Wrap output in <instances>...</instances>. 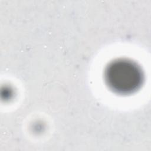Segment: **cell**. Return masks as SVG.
Instances as JSON below:
<instances>
[{"mask_svg": "<svg viewBox=\"0 0 151 151\" xmlns=\"http://www.w3.org/2000/svg\"><path fill=\"white\" fill-rule=\"evenodd\" d=\"M104 77L109 87L119 94L133 93L140 87L143 80L139 67L127 60L111 63L105 71Z\"/></svg>", "mask_w": 151, "mask_h": 151, "instance_id": "obj_1", "label": "cell"}]
</instances>
